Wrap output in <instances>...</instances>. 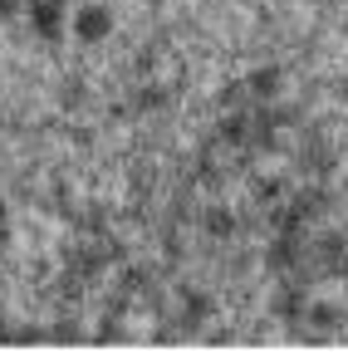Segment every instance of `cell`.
I'll return each mask as SVG.
<instances>
[{
  "instance_id": "cell-1",
  "label": "cell",
  "mask_w": 348,
  "mask_h": 353,
  "mask_svg": "<svg viewBox=\"0 0 348 353\" xmlns=\"http://www.w3.org/2000/svg\"><path fill=\"white\" fill-rule=\"evenodd\" d=\"M69 34L79 44H103L113 34V10L108 6H94V0H79V10L69 15Z\"/></svg>"
},
{
  "instance_id": "cell-2",
  "label": "cell",
  "mask_w": 348,
  "mask_h": 353,
  "mask_svg": "<svg viewBox=\"0 0 348 353\" xmlns=\"http://www.w3.org/2000/svg\"><path fill=\"white\" fill-rule=\"evenodd\" d=\"M69 0H25V15H30V30L39 34V39H64L69 34Z\"/></svg>"
},
{
  "instance_id": "cell-3",
  "label": "cell",
  "mask_w": 348,
  "mask_h": 353,
  "mask_svg": "<svg viewBox=\"0 0 348 353\" xmlns=\"http://www.w3.org/2000/svg\"><path fill=\"white\" fill-rule=\"evenodd\" d=\"M245 94H250V99H275V94H280V69H255V74L245 79Z\"/></svg>"
},
{
  "instance_id": "cell-4",
  "label": "cell",
  "mask_w": 348,
  "mask_h": 353,
  "mask_svg": "<svg viewBox=\"0 0 348 353\" xmlns=\"http://www.w3.org/2000/svg\"><path fill=\"white\" fill-rule=\"evenodd\" d=\"M275 314H285V319H299V314H304V294H299V290H285V294L275 299Z\"/></svg>"
},
{
  "instance_id": "cell-5",
  "label": "cell",
  "mask_w": 348,
  "mask_h": 353,
  "mask_svg": "<svg viewBox=\"0 0 348 353\" xmlns=\"http://www.w3.org/2000/svg\"><path fill=\"white\" fill-rule=\"evenodd\" d=\"M206 231H211V236H231V231H236V226H231V211H211V216H206Z\"/></svg>"
},
{
  "instance_id": "cell-6",
  "label": "cell",
  "mask_w": 348,
  "mask_h": 353,
  "mask_svg": "<svg viewBox=\"0 0 348 353\" xmlns=\"http://www.w3.org/2000/svg\"><path fill=\"white\" fill-rule=\"evenodd\" d=\"M309 324H319V329H329V324H338V314H334V309H329V304H314V309H309Z\"/></svg>"
},
{
  "instance_id": "cell-7",
  "label": "cell",
  "mask_w": 348,
  "mask_h": 353,
  "mask_svg": "<svg viewBox=\"0 0 348 353\" xmlns=\"http://www.w3.org/2000/svg\"><path fill=\"white\" fill-rule=\"evenodd\" d=\"M280 192H285V187L275 182V176H265V182H260V187H255V196H260V201H275Z\"/></svg>"
},
{
  "instance_id": "cell-8",
  "label": "cell",
  "mask_w": 348,
  "mask_h": 353,
  "mask_svg": "<svg viewBox=\"0 0 348 353\" xmlns=\"http://www.w3.org/2000/svg\"><path fill=\"white\" fill-rule=\"evenodd\" d=\"M25 10V0H0V20H15Z\"/></svg>"
}]
</instances>
